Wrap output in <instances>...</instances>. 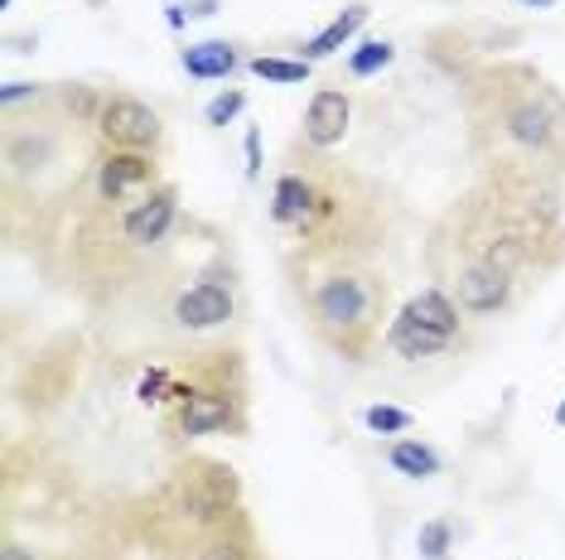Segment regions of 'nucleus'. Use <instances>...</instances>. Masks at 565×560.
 Here are the masks:
<instances>
[{
	"label": "nucleus",
	"mask_w": 565,
	"mask_h": 560,
	"mask_svg": "<svg viewBox=\"0 0 565 560\" xmlns=\"http://www.w3.org/2000/svg\"><path fill=\"white\" fill-rule=\"evenodd\" d=\"M479 101H473V131L503 140L522 160H565V101L536 78V73H488L479 78Z\"/></svg>",
	"instance_id": "obj_1"
},
{
	"label": "nucleus",
	"mask_w": 565,
	"mask_h": 560,
	"mask_svg": "<svg viewBox=\"0 0 565 560\" xmlns=\"http://www.w3.org/2000/svg\"><path fill=\"white\" fill-rule=\"evenodd\" d=\"M382 300L387 286L367 271H329L319 286L310 290V320L339 353L358 358L363 343L372 338V329L382 320Z\"/></svg>",
	"instance_id": "obj_2"
},
{
	"label": "nucleus",
	"mask_w": 565,
	"mask_h": 560,
	"mask_svg": "<svg viewBox=\"0 0 565 560\" xmlns=\"http://www.w3.org/2000/svg\"><path fill=\"white\" fill-rule=\"evenodd\" d=\"M174 513L189 527H223L233 517V469L194 464L174 478Z\"/></svg>",
	"instance_id": "obj_3"
},
{
	"label": "nucleus",
	"mask_w": 565,
	"mask_h": 560,
	"mask_svg": "<svg viewBox=\"0 0 565 560\" xmlns=\"http://www.w3.org/2000/svg\"><path fill=\"white\" fill-rule=\"evenodd\" d=\"M97 126H102V136L111 140V150H140V155H146V150L160 146V117L146 107V101H136L126 93L102 101Z\"/></svg>",
	"instance_id": "obj_4"
},
{
	"label": "nucleus",
	"mask_w": 565,
	"mask_h": 560,
	"mask_svg": "<svg viewBox=\"0 0 565 560\" xmlns=\"http://www.w3.org/2000/svg\"><path fill=\"white\" fill-rule=\"evenodd\" d=\"M455 300L465 314H498L512 300V276L488 261H465L455 276Z\"/></svg>",
	"instance_id": "obj_5"
},
{
	"label": "nucleus",
	"mask_w": 565,
	"mask_h": 560,
	"mask_svg": "<svg viewBox=\"0 0 565 560\" xmlns=\"http://www.w3.org/2000/svg\"><path fill=\"white\" fill-rule=\"evenodd\" d=\"M233 320V286H223V280H199V286H189L184 295L174 300V324L179 329H217Z\"/></svg>",
	"instance_id": "obj_6"
},
{
	"label": "nucleus",
	"mask_w": 565,
	"mask_h": 560,
	"mask_svg": "<svg viewBox=\"0 0 565 560\" xmlns=\"http://www.w3.org/2000/svg\"><path fill=\"white\" fill-rule=\"evenodd\" d=\"M349 121H353V101L349 93L339 87H319L310 97V111H305V140L315 150H333L343 136H349Z\"/></svg>",
	"instance_id": "obj_7"
},
{
	"label": "nucleus",
	"mask_w": 565,
	"mask_h": 560,
	"mask_svg": "<svg viewBox=\"0 0 565 560\" xmlns=\"http://www.w3.org/2000/svg\"><path fill=\"white\" fill-rule=\"evenodd\" d=\"M387 353H396V358H406V363H420V358H440V353L455 348V334H440V329H430V324H420L416 314L402 304V314L387 324Z\"/></svg>",
	"instance_id": "obj_8"
},
{
	"label": "nucleus",
	"mask_w": 565,
	"mask_h": 560,
	"mask_svg": "<svg viewBox=\"0 0 565 560\" xmlns=\"http://www.w3.org/2000/svg\"><path fill=\"white\" fill-rule=\"evenodd\" d=\"M237 420L233 411V397L213 387H189L179 391V430L184 435H213V430H227Z\"/></svg>",
	"instance_id": "obj_9"
},
{
	"label": "nucleus",
	"mask_w": 565,
	"mask_h": 560,
	"mask_svg": "<svg viewBox=\"0 0 565 560\" xmlns=\"http://www.w3.org/2000/svg\"><path fill=\"white\" fill-rule=\"evenodd\" d=\"M174 203H179L174 189H150L121 218V237L131 241V247H156V241H164V233H170V223H174Z\"/></svg>",
	"instance_id": "obj_10"
},
{
	"label": "nucleus",
	"mask_w": 565,
	"mask_h": 560,
	"mask_svg": "<svg viewBox=\"0 0 565 560\" xmlns=\"http://www.w3.org/2000/svg\"><path fill=\"white\" fill-rule=\"evenodd\" d=\"M150 180H156V164H150V155H140V150H111L97 170V189H102V198H111V203Z\"/></svg>",
	"instance_id": "obj_11"
},
{
	"label": "nucleus",
	"mask_w": 565,
	"mask_h": 560,
	"mask_svg": "<svg viewBox=\"0 0 565 560\" xmlns=\"http://www.w3.org/2000/svg\"><path fill=\"white\" fill-rule=\"evenodd\" d=\"M319 203V189L305 180V174H280L276 189H271V223L276 227H295V233H305V223H310Z\"/></svg>",
	"instance_id": "obj_12"
},
{
	"label": "nucleus",
	"mask_w": 565,
	"mask_h": 560,
	"mask_svg": "<svg viewBox=\"0 0 565 560\" xmlns=\"http://www.w3.org/2000/svg\"><path fill=\"white\" fill-rule=\"evenodd\" d=\"M184 73L189 78H199V83H217V78H227V73H237V49L227 44V40H203V44H189L184 49Z\"/></svg>",
	"instance_id": "obj_13"
},
{
	"label": "nucleus",
	"mask_w": 565,
	"mask_h": 560,
	"mask_svg": "<svg viewBox=\"0 0 565 560\" xmlns=\"http://www.w3.org/2000/svg\"><path fill=\"white\" fill-rule=\"evenodd\" d=\"M363 24H367V6H349V10H343V15H333V20L324 24V30H319L310 44H305V63L333 58V54H339L343 44L353 40L358 30H363Z\"/></svg>",
	"instance_id": "obj_14"
},
{
	"label": "nucleus",
	"mask_w": 565,
	"mask_h": 560,
	"mask_svg": "<svg viewBox=\"0 0 565 560\" xmlns=\"http://www.w3.org/2000/svg\"><path fill=\"white\" fill-rule=\"evenodd\" d=\"M387 460L396 474H406V478H430V474H440V454L430 450V444H420V440H396L392 450H387Z\"/></svg>",
	"instance_id": "obj_15"
},
{
	"label": "nucleus",
	"mask_w": 565,
	"mask_h": 560,
	"mask_svg": "<svg viewBox=\"0 0 565 560\" xmlns=\"http://www.w3.org/2000/svg\"><path fill=\"white\" fill-rule=\"evenodd\" d=\"M247 68L256 73V78H266V83H305V78H310V63H305V58H252L247 63Z\"/></svg>",
	"instance_id": "obj_16"
},
{
	"label": "nucleus",
	"mask_w": 565,
	"mask_h": 560,
	"mask_svg": "<svg viewBox=\"0 0 565 560\" xmlns=\"http://www.w3.org/2000/svg\"><path fill=\"white\" fill-rule=\"evenodd\" d=\"M392 58H396V49H392L387 40H367V44H358V49H353V58H349V78H372V73H382Z\"/></svg>",
	"instance_id": "obj_17"
},
{
	"label": "nucleus",
	"mask_w": 565,
	"mask_h": 560,
	"mask_svg": "<svg viewBox=\"0 0 565 560\" xmlns=\"http://www.w3.org/2000/svg\"><path fill=\"white\" fill-rule=\"evenodd\" d=\"M194 560H256V551L242 537H227V531H217L194 551Z\"/></svg>",
	"instance_id": "obj_18"
},
{
	"label": "nucleus",
	"mask_w": 565,
	"mask_h": 560,
	"mask_svg": "<svg viewBox=\"0 0 565 560\" xmlns=\"http://www.w3.org/2000/svg\"><path fill=\"white\" fill-rule=\"evenodd\" d=\"M363 426L372 430V435H402V430H411V416L396 411V406H367Z\"/></svg>",
	"instance_id": "obj_19"
},
{
	"label": "nucleus",
	"mask_w": 565,
	"mask_h": 560,
	"mask_svg": "<svg viewBox=\"0 0 565 560\" xmlns=\"http://www.w3.org/2000/svg\"><path fill=\"white\" fill-rule=\"evenodd\" d=\"M449 541H455V531H449L445 517L426 521V527H420V537H416V546H420V556H426V560H445L449 556Z\"/></svg>",
	"instance_id": "obj_20"
},
{
	"label": "nucleus",
	"mask_w": 565,
	"mask_h": 560,
	"mask_svg": "<svg viewBox=\"0 0 565 560\" xmlns=\"http://www.w3.org/2000/svg\"><path fill=\"white\" fill-rule=\"evenodd\" d=\"M242 107H247V97H242V93H217L209 107H203V121H209V126H227V121L242 117Z\"/></svg>",
	"instance_id": "obj_21"
},
{
	"label": "nucleus",
	"mask_w": 565,
	"mask_h": 560,
	"mask_svg": "<svg viewBox=\"0 0 565 560\" xmlns=\"http://www.w3.org/2000/svg\"><path fill=\"white\" fill-rule=\"evenodd\" d=\"M30 97H40L34 83H6L0 87V101H6V107H20V101H30Z\"/></svg>",
	"instance_id": "obj_22"
},
{
	"label": "nucleus",
	"mask_w": 565,
	"mask_h": 560,
	"mask_svg": "<svg viewBox=\"0 0 565 560\" xmlns=\"http://www.w3.org/2000/svg\"><path fill=\"white\" fill-rule=\"evenodd\" d=\"M247 180H262V131H247Z\"/></svg>",
	"instance_id": "obj_23"
},
{
	"label": "nucleus",
	"mask_w": 565,
	"mask_h": 560,
	"mask_svg": "<svg viewBox=\"0 0 565 560\" xmlns=\"http://www.w3.org/2000/svg\"><path fill=\"white\" fill-rule=\"evenodd\" d=\"M160 391H164V373H150L146 381H140V401H146V406H150V401H164Z\"/></svg>",
	"instance_id": "obj_24"
},
{
	"label": "nucleus",
	"mask_w": 565,
	"mask_h": 560,
	"mask_svg": "<svg viewBox=\"0 0 565 560\" xmlns=\"http://www.w3.org/2000/svg\"><path fill=\"white\" fill-rule=\"evenodd\" d=\"M0 560H34V551H24V546L6 541V551H0Z\"/></svg>",
	"instance_id": "obj_25"
},
{
	"label": "nucleus",
	"mask_w": 565,
	"mask_h": 560,
	"mask_svg": "<svg viewBox=\"0 0 565 560\" xmlns=\"http://www.w3.org/2000/svg\"><path fill=\"white\" fill-rule=\"evenodd\" d=\"M522 6H526V10H551L556 0H522Z\"/></svg>",
	"instance_id": "obj_26"
},
{
	"label": "nucleus",
	"mask_w": 565,
	"mask_h": 560,
	"mask_svg": "<svg viewBox=\"0 0 565 560\" xmlns=\"http://www.w3.org/2000/svg\"><path fill=\"white\" fill-rule=\"evenodd\" d=\"M556 426H565V401L556 406Z\"/></svg>",
	"instance_id": "obj_27"
}]
</instances>
